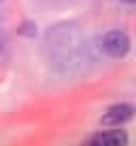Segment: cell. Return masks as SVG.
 <instances>
[{
	"mask_svg": "<svg viewBox=\"0 0 136 146\" xmlns=\"http://www.w3.org/2000/svg\"><path fill=\"white\" fill-rule=\"evenodd\" d=\"M123 2H128V4H132V2H134V0H123Z\"/></svg>",
	"mask_w": 136,
	"mask_h": 146,
	"instance_id": "cell-4",
	"label": "cell"
},
{
	"mask_svg": "<svg viewBox=\"0 0 136 146\" xmlns=\"http://www.w3.org/2000/svg\"><path fill=\"white\" fill-rule=\"evenodd\" d=\"M128 142V135L119 129H107V131H100L89 138V144H98V146H123Z\"/></svg>",
	"mask_w": 136,
	"mask_h": 146,
	"instance_id": "cell-3",
	"label": "cell"
},
{
	"mask_svg": "<svg viewBox=\"0 0 136 146\" xmlns=\"http://www.w3.org/2000/svg\"><path fill=\"white\" fill-rule=\"evenodd\" d=\"M132 117H134V106H130V104H115L102 114L100 121L107 127H119V125L128 123Z\"/></svg>",
	"mask_w": 136,
	"mask_h": 146,
	"instance_id": "cell-2",
	"label": "cell"
},
{
	"mask_svg": "<svg viewBox=\"0 0 136 146\" xmlns=\"http://www.w3.org/2000/svg\"><path fill=\"white\" fill-rule=\"evenodd\" d=\"M102 49L111 57H123L130 51V38L121 30H111L107 36L102 38Z\"/></svg>",
	"mask_w": 136,
	"mask_h": 146,
	"instance_id": "cell-1",
	"label": "cell"
}]
</instances>
